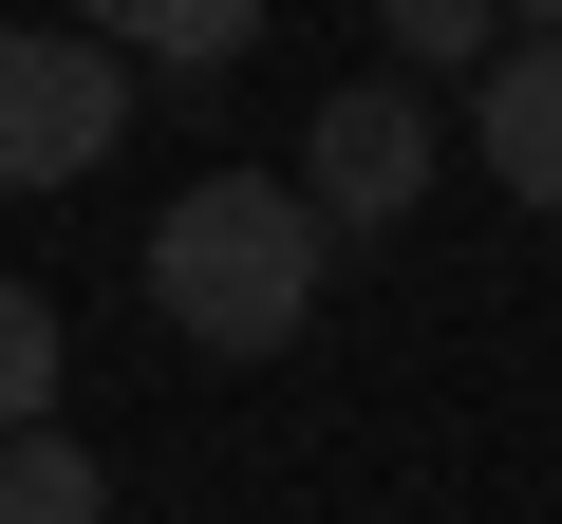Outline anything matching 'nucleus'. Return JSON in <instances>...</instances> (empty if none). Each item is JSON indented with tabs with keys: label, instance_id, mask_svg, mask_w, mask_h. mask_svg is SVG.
Instances as JSON below:
<instances>
[{
	"label": "nucleus",
	"instance_id": "nucleus-1",
	"mask_svg": "<svg viewBox=\"0 0 562 524\" xmlns=\"http://www.w3.org/2000/svg\"><path fill=\"white\" fill-rule=\"evenodd\" d=\"M150 300H169L188 356H281V338L319 319V225H301V187H281V169L169 187V206H150Z\"/></svg>",
	"mask_w": 562,
	"mask_h": 524
},
{
	"label": "nucleus",
	"instance_id": "nucleus-2",
	"mask_svg": "<svg viewBox=\"0 0 562 524\" xmlns=\"http://www.w3.org/2000/svg\"><path fill=\"white\" fill-rule=\"evenodd\" d=\"M132 150V57L94 20H0V187H76Z\"/></svg>",
	"mask_w": 562,
	"mask_h": 524
},
{
	"label": "nucleus",
	"instance_id": "nucleus-3",
	"mask_svg": "<svg viewBox=\"0 0 562 524\" xmlns=\"http://www.w3.org/2000/svg\"><path fill=\"white\" fill-rule=\"evenodd\" d=\"M431 169H450V113H431L413 76H357V94H319V132H301V225H319V243H338V225H413Z\"/></svg>",
	"mask_w": 562,
	"mask_h": 524
},
{
	"label": "nucleus",
	"instance_id": "nucleus-4",
	"mask_svg": "<svg viewBox=\"0 0 562 524\" xmlns=\"http://www.w3.org/2000/svg\"><path fill=\"white\" fill-rule=\"evenodd\" d=\"M450 150H469L506 206H543V225H562V20H525V38L469 76V132H450Z\"/></svg>",
	"mask_w": 562,
	"mask_h": 524
},
{
	"label": "nucleus",
	"instance_id": "nucleus-5",
	"mask_svg": "<svg viewBox=\"0 0 562 524\" xmlns=\"http://www.w3.org/2000/svg\"><path fill=\"white\" fill-rule=\"evenodd\" d=\"M0 524H113V468L38 412V431H0Z\"/></svg>",
	"mask_w": 562,
	"mask_h": 524
},
{
	"label": "nucleus",
	"instance_id": "nucleus-6",
	"mask_svg": "<svg viewBox=\"0 0 562 524\" xmlns=\"http://www.w3.org/2000/svg\"><path fill=\"white\" fill-rule=\"evenodd\" d=\"M94 38H113V57H169V76H225V57L262 38V0H113Z\"/></svg>",
	"mask_w": 562,
	"mask_h": 524
},
{
	"label": "nucleus",
	"instance_id": "nucleus-7",
	"mask_svg": "<svg viewBox=\"0 0 562 524\" xmlns=\"http://www.w3.org/2000/svg\"><path fill=\"white\" fill-rule=\"evenodd\" d=\"M38 412H57V300L0 282V431H38Z\"/></svg>",
	"mask_w": 562,
	"mask_h": 524
},
{
	"label": "nucleus",
	"instance_id": "nucleus-8",
	"mask_svg": "<svg viewBox=\"0 0 562 524\" xmlns=\"http://www.w3.org/2000/svg\"><path fill=\"white\" fill-rule=\"evenodd\" d=\"M394 57H413V76H487L506 20H487V0H394Z\"/></svg>",
	"mask_w": 562,
	"mask_h": 524
}]
</instances>
